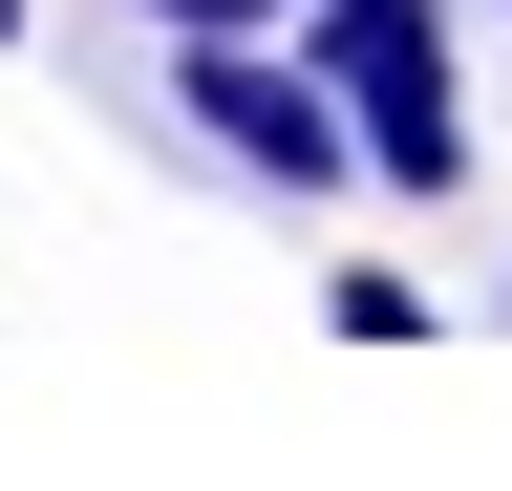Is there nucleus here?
Masks as SVG:
<instances>
[{"mask_svg": "<svg viewBox=\"0 0 512 491\" xmlns=\"http://www.w3.org/2000/svg\"><path fill=\"white\" fill-rule=\"evenodd\" d=\"M320 86H342V129L384 193H470V86H448V0H299Z\"/></svg>", "mask_w": 512, "mask_h": 491, "instance_id": "f257e3e1", "label": "nucleus"}, {"mask_svg": "<svg viewBox=\"0 0 512 491\" xmlns=\"http://www.w3.org/2000/svg\"><path fill=\"white\" fill-rule=\"evenodd\" d=\"M171 107L214 129V171H256V193H342V171H363V129H342V86H320V43H299V22L171 43Z\"/></svg>", "mask_w": 512, "mask_h": 491, "instance_id": "f03ea898", "label": "nucleus"}, {"mask_svg": "<svg viewBox=\"0 0 512 491\" xmlns=\"http://www.w3.org/2000/svg\"><path fill=\"white\" fill-rule=\"evenodd\" d=\"M171 43H235V22H299V0H150Z\"/></svg>", "mask_w": 512, "mask_h": 491, "instance_id": "7ed1b4c3", "label": "nucleus"}, {"mask_svg": "<svg viewBox=\"0 0 512 491\" xmlns=\"http://www.w3.org/2000/svg\"><path fill=\"white\" fill-rule=\"evenodd\" d=\"M0 43H22V0H0Z\"/></svg>", "mask_w": 512, "mask_h": 491, "instance_id": "20e7f679", "label": "nucleus"}]
</instances>
